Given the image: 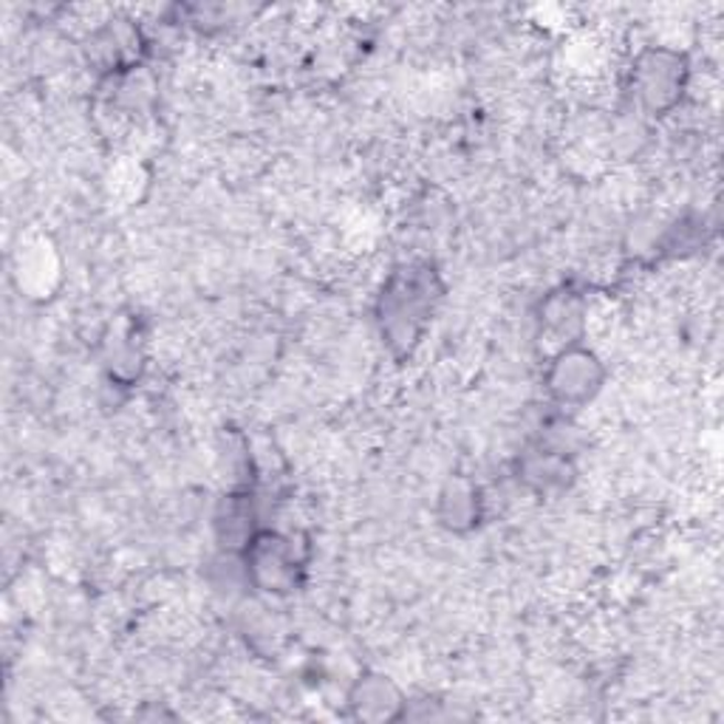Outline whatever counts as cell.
<instances>
[{"label": "cell", "instance_id": "7a4b0ae2", "mask_svg": "<svg viewBox=\"0 0 724 724\" xmlns=\"http://www.w3.org/2000/svg\"><path fill=\"white\" fill-rule=\"evenodd\" d=\"M594 359L586 354H572L563 359V366L555 371V388L561 397H586L588 388L594 386Z\"/></svg>", "mask_w": 724, "mask_h": 724}, {"label": "cell", "instance_id": "6da1fadb", "mask_svg": "<svg viewBox=\"0 0 724 724\" xmlns=\"http://www.w3.org/2000/svg\"><path fill=\"white\" fill-rule=\"evenodd\" d=\"M677 88V60L657 52L640 63V94L651 108L666 105Z\"/></svg>", "mask_w": 724, "mask_h": 724}]
</instances>
